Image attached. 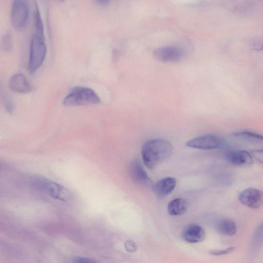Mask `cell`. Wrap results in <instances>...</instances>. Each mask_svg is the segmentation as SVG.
Returning <instances> with one entry per match:
<instances>
[{
  "label": "cell",
  "mask_w": 263,
  "mask_h": 263,
  "mask_svg": "<svg viewBox=\"0 0 263 263\" xmlns=\"http://www.w3.org/2000/svg\"><path fill=\"white\" fill-rule=\"evenodd\" d=\"M173 150L172 144L165 140H152L145 142L141 149L144 165L150 170L155 168L171 155Z\"/></svg>",
  "instance_id": "6da1fadb"
},
{
  "label": "cell",
  "mask_w": 263,
  "mask_h": 263,
  "mask_svg": "<svg viewBox=\"0 0 263 263\" xmlns=\"http://www.w3.org/2000/svg\"><path fill=\"white\" fill-rule=\"evenodd\" d=\"M101 98L92 88L77 86L72 88L63 98L62 104L66 106L89 105L98 104Z\"/></svg>",
  "instance_id": "7a4b0ae2"
},
{
  "label": "cell",
  "mask_w": 263,
  "mask_h": 263,
  "mask_svg": "<svg viewBox=\"0 0 263 263\" xmlns=\"http://www.w3.org/2000/svg\"><path fill=\"white\" fill-rule=\"evenodd\" d=\"M47 53L43 36L34 34L31 41L29 70L34 74L42 65Z\"/></svg>",
  "instance_id": "3957f363"
},
{
  "label": "cell",
  "mask_w": 263,
  "mask_h": 263,
  "mask_svg": "<svg viewBox=\"0 0 263 263\" xmlns=\"http://www.w3.org/2000/svg\"><path fill=\"white\" fill-rule=\"evenodd\" d=\"M32 183L42 192L58 200L66 202L70 197L66 188L48 179L37 177L33 179Z\"/></svg>",
  "instance_id": "277c9868"
},
{
  "label": "cell",
  "mask_w": 263,
  "mask_h": 263,
  "mask_svg": "<svg viewBox=\"0 0 263 263\" xmlns=\"http://www.w3.org/2000/svg\"><path fill=\"white\" fill-rule=\"evenodd\" d=\"M29 6L23 0L15 1L11 8V21L14 28L22 31L25 28L29 19Z\"/></svg>",
  "instance_id": "5b68a950"
},
{
  "label": "cell",
  "mask_w": 263,
  "mask_h": 263,
  "mask_svg": "<svg viewBox=\"0 0 263 263\" xmlns=\"http://www.w3.org/2000/svg\"><path fill=\"white\" fill-rule=\"evenodd\" d=\"M187 146L201 150H216L223 148L225 142L218 136L207 134L193 139L187 142Z\"/></svg>",
  "instance_id": "8992f818"
},
{
  "label": "cell",
  "mask_w": 263,
  "mask_h": 263,
  "mask_svg": "<svg viewBox=\"0 0 263 263\" xmlns=\"http://www.w3.org/2000/svg\"><path fill=\"white\" fill-rule=\"evenodd\" d=\"M239 200L244 206L257 210L263 205V192L254 188L243 190L238 196Z\"/></svg>",
  "instance_id": "52a82bcc"
},
{
  "label": "cell",
  "mask_w": 263,
  "mask_h": 263,
  "mask_svg": "<svg viewBox=\"0 0 263 263\" xmlns=\"http://www.w3.org/2000/svg\"><path fill=\"white\" fill-rule=\"evenodd\" d=\"M154 56L161 62H177L183 56V52L176 47H165L156 49L154 51Z\"/></svg>",
  "instance_id": "ba28073f"
},
{
  "label": "cell",
  "mask_w": 263,
  "mask_h": 263,
  "mask_svg": "<svg viewBox=\"0 0 263 263\" xmlns=\"http://www.w3.org/2000/svg\"><path fill=\"white\" fill-rule=\"evenodd\" d=\"M130 175L133 182L138 185H147L151 182L150 177L139 159H135L131 162Z\"/></svg>",
  "instance_id": "9c48e42d"
},
{
  "label": "cell",
  "mask_w": 263,
  "mask_h": 263,
  "mask_svg": "<svg viewBox=\"0 0 263 263\" xmlns=\"http://www.w3.org/2000/svg\"><path fill=\"white\" fill-rule=\"evenodd\" d=\"M225 156L230 164L234 165H249L253 162V158L250 153L246 151H229L226 153Z\"/></svg>",
  "instance_id": "30bf717a"
},
{
  "label": "cell",
  "mask_w": 263,
  "mask_h": 263,
  "mask_svg": "<svg viewBox=\"0 0 263 263\" xmlns=\"http://www.w3.org/2000/svg\"><path fill=\"white\" fill-rule=\"evenodd\" d=\"M176 185L175 178L171 177L162 178L153 186V190L159 198L164 197L170 194L175 190Z\"/></svg>",
  "instance_id": "8fae6325"
},
{
  "label": "cell",
  "mask_w": 263,
  "mask_h": 263,
  "mask_svg": "<svg viewBox=\"0 0 263 263\" xmlns=\"http://www.w3.org/2000/svg\"><path fill=\"white\" fill-rule=\"evenodd\" d=\"M183 238L189 243H197L204 240L206 233L201 226L192 224L188 226L183 232Z\"/></svg>",
  "instance_id": "7c38bea8"
},
{
  "label": "cell",
  "mask_w": 263,
  "mask_h": 263,
  "mask_svg": "<svg viewBox=\"0 0 263 263\" xmlns=\"http://www.w3.org/2000/svg\"><path fill=\"white\" fill-rule=\"evenodd\" d=\"M13 91L20 93H28L32 91V86L22 74H16L10 79L9 83Z\"/></svg>",
  "instance_id": "4fadbf2b"
},
{
  "label": "cell",
  "mask_w": 263,
  "mask_h": 263,
  "mask_svg": "<svg viewBox=\"0 0 263 263\" xmlns=\"http://www.w3.org/2000/svg\"><path fill=\"white\" fill-rule=\"evenodd\" d=\"M232 137L239 140L257 147H263V136L249 131L234 133Z\"/></svg>",
  "instance_id": "5bb4252c"
},
{
  "label": "cell",
  "mask_w": 263,
  "mask_h": 263,
  "mask_svg": "<svg viewBox=\"0 0 263 263\" xmlns=\"http://www.w3.org/2000/svg\"><path fill=\"white\" fill-rule=\"evenodd\" d=\"M188 206L189 203L186 199L181 198H176L169 203L168 212L171 215H181L187 211Z\"/></svg>",
  "instance_id": "9a60e30c"
},
{
  "label": "cell",
  "mask_w": 263,
  "mask_h": 263,
  "mask_svg": "<svg viewBox=\"0 0 263 263\" xmlns=\"http://www.w3.org/2000/svg\"><path fill=\"white\" fill-rule=\"evenodd\" d=\"M216 229L220 233L227 236H233L237 232V227L232 221L223 219L216 224Z\"/></svg>",
  "instance_id": "2e32d148"
},
{
  "label": "cell",
  "mask_w": 263,
  "mask_h": 263,
  "mask_svg": "<svg viewBox=\"0 0 263 263\" xmlns=\"http://www.w3.org/2000/svg\"><path fill=\"white\" fill-rule=\"evenodd\" d=\"M34 27L35 30V34L44 37L43 24L39 9L37 4L35 5L34 11Z\"/></svg>",
  "instance_id": "e0dca14e"
},
{
  "label": "cell",
  "mask_w": 263,
  "mask_h": 263,
  "mask_svg": "<svg viewBox=\"0 0 263 263\" xmlns=\"http://www.w3.org/2000/svg\"><path fill=\"white\" fill-rule=\"evenodd\" d=\"M254 247H259L263 244V222L259 225L253 238Z\"/></svg>",
  "instance_id": "ac0fdd59"
},
{
  "label": "cell",
  "mask_w": 263,
  "mask_h": 263,
  "mask_svg": "<svg viewBox=\"0 0 263 263\" xmlns=\"http://www.w3.org/2000/svg\"><path fill=\"white\" fill-rule=\"evenodd\" d=\"M2 47L4 51H10L12 48V40L11 35L7 33L4 35L2 40Z\"/></svg>",
  "instance_id": "d6986e66"
},
{
  "label": "cell",
  "mask_w": 263,
  "mask_h": 263,
  "mask_svg": "<svg viewBox=\"0 0 263 263\" xmlns=\"http://www.w3.org/2000/svg\"><path fill=\"white\" fill-rule=\"evenodd\" d=\"M2 97L6 110L8 112L12 113L14 110V104L12 98L6 94H4Z\"/></svg>",
  "instance_id": "ffe728a7"
},
{
  "label": "cell",
  "mask_w": 263,
  "mask_h": 263,
  "mask_svg": "<svg viewBox=\"0 0 263 263\" xmlns=\"http://www.w3.org/2000/svg\"><path fill=\"white\" fill-rule=\"evenodd\" d=\"M252 158L263 165V149L254 150L250 152Z\"/></svg>",
  "instance_id": "44dd1931"
},
{
  "label": "cell",
  "mask_w": 263,
  "mask_h": 263,
  "mask_svg": "<svg viewBox=\"0 0 263 263\" xmlns=\"http://www.w3.org/2000/svg\"><path fill=\"white\" fill-rule=\"evenodd\" d=\"M235 250L234 247H231L228 249L223 250H212L210 252L211 255L216 256H219L225 255H228V254L231 253Z\"/></svg>",
  "instance_id": "7402d4cb"
},
{
  "label": "cell",
  "mask_w": 263,
  "mask_h": 263,
  "mask_svg": "<svg viewBox=\"0 0 263 263\" xmlns=\"http://www.w3.org/2000/svg\"><path fill=\"white\" fill-rule=\"evenodd\" d=\"M125 248L127 251L129 252H134L137 251L138 249L137 245L131 240H128L125 242Z\"/></svg>",
  "instance_id": "603a6c76"
},
{
  "label": "cell",
  "mask_w": 263,
  "mask_h": 263,
  "mask_svg": "<svg viewBox=\"0 0 263 263\" xmlns=\"http://www.w3.org/2000/svg\"><path fill=\"white\" fill-rule=\"evenodd\" d=\"M74 263H99L98 262L86 258H79L75 260Z\"/></svg>",
  "instance_id": "cb8c5ba5"
},
{
  "label": "cell",
  "mask_w": 263,
  "mask_h": 263,
  "mask_svg": "<svg viewBox=\"0 0 263 263\" xmlns=\"http://www.w3.org/2000/svg\"><path fill=\"white\" fill-rule=\"evenodd\" d=\"M97 2L100 5H105L107 4L109 2L107 1H97Z\"/></svg>",
  "instance_id": "d4e9b609"
},
{
  "label": "cell",
  "mask_w": 263,
  "mask_h": 263,
  "mask_svg": "<svg viewBox=\"0 0 263 263\" xmlns=\"http://www.w3.org/2000/svg\"><path fill=\"white\" fill-rule=\"evenodd\" d=\"M257 50H260L263 49V44L262 45H260V47L257 49Z\"/></svg>",
  "instance_id": "484cf974"
}]
</instances>
